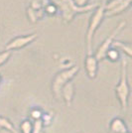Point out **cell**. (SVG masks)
I'll return each instance as SVG.
<instances>
[{"label": "cell", "mask_w": 132, "mask_h": 133, "mask_svg": "<svg viewBox=\"0 0 132 133\" xmlns=\"http://www.w3.org/2000/svg\"><path fill=\"white\" fill-rule=\"evenodd\" d=\"M50 2L56 5L58 11L61 12L63 22L65 24L72 23L77 15L93 11L97 7V4H88L83 7H78L74 0H50Z\"/></svg>", "instance_id": "6da1fadb"}, {"label": "cell", "mask_w": 132, "mask_h": 133, "mask_svg": "<svg viewBox=\"0 0 132 133\" xmlns=\"http://www.w3.org/2000/svg\"><path fill=\"white\" fill-rule=\"evenodd\" d=\"M115 95L119 101L122 110H126L129 103V96H130V87L128 82V63L125 59L121 60L120 66V78L119 82L115 85Z\"/></svg>", "instance_id": "7a4b0ae2"}, {"label": "cell", "mask_w": 132, "mask_h": 133, "mask_svg": "<svg viewBox=\"0 0 132 133\" xmlns=\"http://www.w3.org/2000/svg\"><path fill=\"white\" fill-rule=\"evenodd\" d=\"M78 72H80V66H72L67 68L65 70H62L56 74L55 77L52 79L51 89H52L53 95L57 99L61 98V90L63 89V87L69 82H72V79L77 76Z\"/></svg>", "instance_id": "3957f363"}, {"label": "cell", "mask_w": 132, "mask_h": 133, "mask_svg": "<svg viewBox=\"0 0 132 133\" xmlns=\"http://www.w3.org/2000/svg\"><path fill=\"white\" fill-rule=\"evenodd\" d=\"M105 10L103 7V3H101L100 5H97V7L94 10L93 15L90 16V20L88 23V31H87V49H88V54H93V41H94V36L95 32L97 31L100 24L102 23L104 19Z\"/></svg>", "instance_id": "277c9868"}, {"label": "cell", "mask_w": 132, "mask_h": 133, "mask_svg": "<svg viewBox=\"0 0 132 133\" xmlns=\"http://www.w3.org/2000/svg\"><path fill=\"white\" fill-rule=\"evenodd\" d=\"M125 26H126V22H125V21H121V22H119L118 24H117V26L112 30V32L105 38L104 41L99 45V47L97 48V50H96L95 54H94L95 58L97 59V61L100 62V61H103V60H104L106 52L112 47V43H113V41L115 40L116 36H117V35H118V34L120 33L121 31L125 28Z\"/></svg>", "instance_id": "5b68a950"}, {"label": "cell", "mask_w": 132, "mask_h": 133, "mask_svg": "<svg viewBox=\"0 0 132 133\" xmlns=\"http://www.w3.org/2000/svg\"><path fill=\"white\" fill-rule=\"evenodd\" d=\"M36 39H37V34H29V35H25V36H18V37H15L12 40H10L7 43L5 50L12 52L14 50L23 49V48L27 47L28 45L33 43Z\"/></svg>", "instance_id": "8992f818"}, {"label": "cell", "mask_w": 132, "mask_h": 133, "mask_svg": "<svg viewBox=\"0 0 132 133\" xmlns=\"http://www.w3.org/2000/svg\"><path fill=\"white\" fill-rule=\"evenodd\" d=\"M98 63L97 59L94 54H88L84 59V69L88 77L90 79H94L98 72Z\"/></svg>", "instance_id": "52a82bcc"}, {"label": "cell", "mask_w": 132, "mask_h": 133, "mask_svg": "<svg viewBox=\"0 0 132 133\" xmlns=\"http://www.w3.org/2000/svg\"><path fill=\"white\" fill-rule=\"evenodd\" d=\"M61 97L65 101V104L68 107L72 105V100L75 97V84L72 82H69L66 83L61 90Z\"/></svg>", "instance_id": "ba28073f"}, {"label": "cell", "mask_w": 132, "mask_h": 133, "mask_svg": "<svg viewBox=\"0 0 132 133\" xmlns=\"http://www.w3.org/2000/svg\"><path fill=\"white\" fill-rule=\"evenodd\" d=\"M129 131L124 119L121 117H114L109 123V133H126Z\"/></svg>", "instance_id": "9c48e42d"}, {"label": "cell", "mask_w": 132, "mask_h": 133, "mask_svg": "<svg viewBox=\"0 0 132 133\" xmlns=\"http://www.w3.org/2000/svg\"><path fill=\"white\" fill-rule=\"evenodd\" d=\"M131 6V0H123L121 3H119L117 6H115L114 8L110 9L108 11H105L104 17H114L117 15H120L123 12H125L126 10H128Z\"/></svg>", "instance_id": "30bf717a"}, {"label": "cell", "mask_w": 132, "mask_h": 133, "mask_svg": "<svg viewBox=\"0 0 132 133\" xmlns=\"http://www.w3.org/2000/svg\"><path fill=\"white\" fill-rule=\"evenodd\" d=\"M116 50L122 51L124 54H126L129 58L132 56V51H131V44L129 42H121V41H116L114 40L112 43V47Z\"/></svg>", "instance_id": "8fae6325"}, {"label": "cell", "mask_w": 132, "mask_h": 133, "mask_svg": "<svg viewBox=\"0 0 132 133\" xmlns=\"http://www.w3.org/2000/svg\"><path fill=\"white\" fill-rule=\"evenodd\" d=\"M27 17L29 19V21L31 23H37L38 20L43 19V17L45 15L44 9H40V10H34L32 8L28 7L27 8Z\"/></svg>", "instance_id": "7c38bea8"}, {"label": "cell", "mask_w": 132, "mask_h": 133, "mask_svg": "<svg viewBox=\"0 0 132 133\" xmlns=\"http://www.w3.org/2000/svg\"><path fill=\"white\" fill-rule=\"evenodd\" d=\"M0 128L1 129H5V130H7L8 132L10 133H18L15 126H14V124H13V122L9 118L2 116V115H0Z\"/></svg>", "instance_id": "4fadbf2b"}, {"label": "cell", "mask_w": 132, "mask_h": 133, "mask_svg": "<svg viewBox=\"0 0 132 133\" xmlns=\"http://www.w3.org/2000/svg\"><path fill=\"white\" fill-rule=\"evenodd\" d=\"M33 129V121L29 118L23 119L20 122V132L21 133H32Z\"/></svg>", "instance_id": "5bb4252c"}, {"label": "cell", "mask_w": 132, "mask_h": 133, "mask_svg": "<svg viewBox=\"0 0 132 133\" xmlns=\"http://www.w3.org/2000/svg\"><path fill=\"white\" fill-rule=\"evenodd\" d=\"M105 59L109 60V61L112 62V63L117 62L119 59H120L119 51L114 49V48H110L109 50L106 52V54H105Z\"/></svg>", "instance_id": "9a60e30c"}, {"label": "cell", "mask_w": 132, "mask_h": 133, "mask_svg": "<svg viewBox=\"0 0 132 133\" xmlns=\"http://www.w3.org/2000/svg\"><path fill=\"white\" fill-rule=\"evenodd\" d=\"M43 113H44V111L42 110L40 107H32V108L30 109V112H29L30 117H31V119H32L33 121L40 120V119L42 118Z\"/></svg>", "instance_id": "2e32d148"}, {"label": "cell", "mask_w": 132, "mask_h": 133, "mask_svg": "<svg viewBox=\"0 0 132 133\" xmlns=\"http://www.w3.org/2000/svg\"><path fill=\"white\" fill-rule=\"evenodd\" d=\"M44 12H45V14H48L50 16H55L56 14L58 13V8H57L56 5H54L53 3L49 2V3L44 7Z\"/></svg>", "instance_id": "e0dca14e"}, {"label": "cell", "mask_w": 132, "mask_h": 133, "mask_svg": "<svg viewBox=\"0 0 132 133\" xmlns=\"http://www.w3.org/2000/svg\"><path fill=\"white\" fill-rule=\"evenodd\" d=\"M12 55V52L10 51H2L0 52V66H3L5 63L8 62V60L10 59V57Z\"/></svg>", "instance_id": "ac0fdd59"}, {"label": "cell", "mask_w": 132, "mask_h": 133, "mask_svg": "<svg viewBox=\"0 0 132 133\" xmlns=\"http://www.w3.org/2000/svg\"><path fill=\"white\" fill-rule=\"evenodd\" d=\"M44 129V125L43 123L40 120H36L33 121V129H32V133H42Z\"/></svg>", "instance_id": "d6986e66"}, {"label": "cell", "mask_w": 132, "mask_h": 133, "mask_svg": "<svg viewBox=\"0 0 132 133\" xmlns=\"http://www.w3.org/2000/svg\"><path fill=\"white\" fill-rule=\"evenodd\" d=\"M53 120V116L50 114V113H47V112H44L43 115H42V118H41V121L43 123V125L45 126H48L51 124V122Z\"/></svg>", "instance_id": "ffe728a7"}, {"label": "cell", "mask_w": 132, "mask_h": 133, "mask_svg": "<svg viewBox=\"0 0 132 133\" xmlns=\"http://www.w3.org/2000/svg\"><path fill=\"white\" fill-rule=\"evenodd\" d=\"M76 5L78 6V7H83V6L88 5V1L89 0H74Z\"/></svg>", "instance_id": "44dd1931"}, {"label": "cell", "mask_w": 132, "mask_h": 133, "mask_svg": "<svg viewBox=\"0 0 132 133\" xmlns=\"http://www.w3.org/2000/svg\"><path fill=\"white\" fill-rule=\"evenodd\" d=\"M29 2H36V3H39L43 7H45L50 2V0H29Z\"/></svg>", "instance_id": "7402d4cb"}, {"label": "cell", "mask_w": 132, "mask_h": 133, "mask_svg": "<svg viewBox=\"0 0 132 133\" xmlns=\"http://www.w3.org/2000/svg\"><path fill=\"white\" fill-rule=\"evenodd\" d=\"M108 1H110V0H101V3H106Z\"/></svg>", "instance_id": "603a6c76"}, {"label": "cell", "mask_w": 132, "mask_h": 133, "mask_svg": "<svg viewBox=\"0 0 132 133\" xmlns=\"http://www.w3.org/2000/svg\"><path fill=\"white\" fill-rule=\"evenodd\" d=\"M1 82H2V77H1V75H0V83H1Z\"/></svg>", "instance_id": "cb8c5ba5"}, {"label": "cell", "mask_w": 132, "mask_h": 133, "mask_svg": "<svg viewBox=\"0 0 132 133\" xmlns=\"http://www.w3.org/2000/svg\"><path fill=\"white\" fill-rule=\"evenodd\" d=\"M126 133H131V132H130V131H128V132H126Z\"/></svg>", "instance_id": "d4e9b609"}, {"label": "cell", "mask_w": 132, "mask_h": 133, "mask_svg": "<svg viewBox=\"0 0 132 133\" xmlns=\"http://www.w3.org/2000/svg\"><path fill=\"white\" fill-rule=\"evenodd\" d=\"M1 130H2V129H1V128H0V131H1Z\"/></svg>", "instance_id": "484cf974"}, {"label": "cell", "mask_w": 132, "mask_h": 133, "mask_svg": "<svg viewBox=\"0 0 132 133\" xmlns=\"http://www.w3.org/2000/svg\"><path fill=\"white\" fill-rule=\"evenodd\" d=\"M42 133H45V132H44V131H43V132H42Z\"/></svg>", "instance_id": "4316f807"}]
</instances>
